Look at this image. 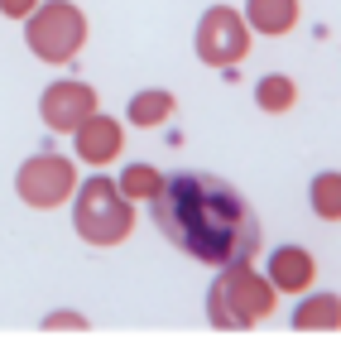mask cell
<instances>
[{"label": "cell", "mask_w": 341, "mask_h": 351, "mask_svg": "<svg viewBox=\"0 0 341 351\" xmlns=\"http://www.w3.org/2000/svg\"><path fill=\"white\" fill-rule=\"evenodd\" d=\"M149 207L168 245H178L197 265L226 269V265H250L260 255L255 207L240 197V188H231L216 173H173L164 178Z\"/></svg>", "instance_id": "6da1fadb"}, {"label": "cell", "mask_w": 341, "mask_h": 351, "mask_svg": "<svg viewBox=\"0 0 341 351\" xmlns=\"http://www.w3.org/2000/svg\"><path fill=\"white\" fill-rule=\"evenodd\" d=\"M274 303H279V289L269 284V274L250 265H226L207 289V322L216 332H250L274 313Z\"/></svg>", "instance_id": "7a4b0ae2"}, {"label": "cell", "mask_w": 341, "mask_h": 351, "mask_svg": "<svg viewBox=\"0 0 341 351\" xmlns=\"http://www.w3.org/2000/svg\"><path fill=\"white\" fill-rule=\"evenodd\" d=\"M73 231L97 245V250H111L121 241H130L135 231V202L116 188V178L106 173H92L77 183V197H73Z\"/></svg>", "instance_id": "3957f363"}, {"label": "cell", "mask_w": 341, "mask_h": 351, "mask_svg": "<svg viewBox=\"0 0 341 351\" xmlns=\"http://www.w3.org/2000/svg\"><path fill=\"white\" fill-rule=\"evenodd\" d=\"M25 44L39 63H73L87 44V15L73 5V0H44V5L25 20Z\"/></svg>", "instance_id": "277c9868"}, {"label": "cell", "mask_w": 341, "mask_h": 351, "mask_svg": "<svg viewBox=\"0 0 341 351\" xmlns=\"http://www.w3.org/2000/svg\"><path fill=\"white\" fill-rule=\"evenodd\" d=\"M15 193H20L25 207L53 212V207H63V202L77 193V164L63 159V154H53V149H44V154H34V159L20 164Z\"/></svg>", "instance_id": "5b68a950"}, {"label": "cell", "mask_w": 341, "mask_h": 351, "mask_svg": "<svg viewBox=\"0 0 341 351\" xmlns=\"http://www.w3.org/2000/svg\"><path fill=\"white\" fill-rule=\"evenodd\" d=\"M250 39H255V34H250L245 15L231 10V5H212V10H202V20H197V58H202L207 68H236V63H245Z\"/></svg>", "instance_id": "8992f818"}, {"label": "cell", "mask_w": 341, "mask_h": 351, "mask_svg": "<svg viewBox=\"0 0 341 351\" xmlns=\"http://www.w3.org/2000/svg\"><path fill=\"white\" fill-rule=\"evenodd\" d=\"M39 116L53 135H73L87 116H97V87L77 82V77H63V82H49L44 97H39Z\"/></svg>", "instance_id": "52a82bcc"}, {"label": "cell", "mask_w": 341, "mask_h": 351, "mask_svg": "<svg viewBox=\"0 0 341 351\" xmlns=\"http://www.w3.org/2000/svg\"><path fill=\"white\" fill-rule=\"evenodd\" d=\"M73 145H77V159L82 164H111V159H121V149H125V125L116 121V116H87L77 130H73Z\"/></svg>", "instance_id": "ba28073f"}, {"label": "cell", "mask_w": 341, "mask_h": 351, "mask_svg": "<svg viewBox=\"0 0 341 351\" xmlns=\"http://www.w3.org/2000/svg\"><path fill=\"white\" fill-rule=\"evenodd\" d=\"M317 279V260L303 250V245H279L269 250V284L279 293H307Z\"/></svg>", "instance_id": "9c48e42d"}, {"label": "cell", "mask_w": 341, "mask_h": 351, "mask_svg": "<svg viewBox=\"0 0 341 351\" xmlns=\"http://www.w3.org/2000/svg\"><path fill=\"white\" fill-rule=\"evenodd\" d=\"M245 25H250V34H269V39H279V34H288L293 25H298V0H245Z\"/></svg>", "instance_id": "30bf717a"}, {"label": "cell", "mask_w": 341, "mask_h": 351, "mask_svg": "<svg viewBox=\"0 0 341 351\" xmlns=\"http://www.w3.org/2000/svg\"><path fill=\"white\" fill-rule=\"evenodd\" d=\"M173 111H178L173 92L149 87V92H135V97H130L125 121H130V125H140V130H159V125H168V121H173Z\"/></svg>", "instance_id": "8fae6325"}, {"label": "cell", "mask_w": 341, "mask_h": 351, "mask_svg": "<svg viewBox=\"0 0 341 351\" xmlns=\"http://www.w3.org/2000/svg\"><path fill=\"white\" fill-rule=\"evenodd\" d=\"M293 327L298 332H336L341 327V298L336 293H303V303L293 308Z\"/></svg>", "instance_id": "7c38bea8"}, {"label": "cell", "mask_w": 341, "mask_h": 351, "mask_svg": "<svg viewBox=\"0 0 341 351\" xmlns=\"http://www.w3.org/2000/svg\"><path fill=\"white\" fill-rule=\"evenodd\" d=\"M255 106H260V111H269V116L293 111V106H298V82H293V77H283V73L260 77V82H255Z\"/></svg>", "instance_id": "4fadbf2b"}, {"label": "cell", "mask_w": 341, "mask_h": 351, "mask_svg": "<svg viewBox=\"0 0 341 351\" xmlns=\"http://www.w3.org/2000/svg\"><path fill=\"white\" fill-rule=\"evenodd\" d=\"M116 188H121L130 202H154L159 188H164V173H159L154 164H125L121 178H116Z\"/></svg>", "instance_id": "5bb4252c"}, {"label": "cell", "mask_w": 341, "mask_h": 351, "mask_svg": "<svg viewBox=\"0 0 341 351\" xmlns=\"http://www.w3.org/2000/svg\"><path fill=\"white\" fill-rule=\"evenodd\" d=\"M307 202H312V212H317L322 221H341V173H336V169L317 173V178L307 183Z\"/></svg>", "instance_id": "9a60e30c"}, {"label": "cell", "mask_w": 341, "mask_h": 351, "mask_svg": "<svg viewBox=\"0 0 341 351\" xmlns=\"http://www.w3.org/2000/svg\"><path fill=\"white\" fill-rule=\"evenodd\" d=\"M44 332H87V313H73V308H58L44 317Z\"/></svg>", "instance_id": "2e32d148"}, {"label": "cell", "mask_w": 341, "mask_h": 351, "mask_svg": "<svg viewBox=\"0 0 341 351\" xmlns=\"http://www.w3.org/2000/svg\"><path fill=\"white\" fill-rule=\"evenodd\" d=\"M39 5H44V0H0V15H10V20H29Z\"/></svg>", "instance_id": "e0dca14e"}]
</instances>
